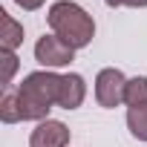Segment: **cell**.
Segmentation results:
<instances>
[{
    "mask_svg": "<svg viewBox=\"0 0 147 147\" xmlns=\"http://www.w3.org/2000/svg\"><path fill=\"white\" fill-rule=\"evenodd\" d=\"M127 130H130V136L136 141H144L147 144V104L127 110Z\"/></svg>",
    "mask_w": 147,
    "mask_h": 147,
    "instance_id": "obj_9",
    "label": "cell"
},
{
    "mask_svg": "<svg viewBox=\"0 0 147 147\" xmlns=\"http://www.w3.org/2000/svg\"><path fill=\"white\" fill-rule=\"evenodd\" d=\"M0 23H3V32H0V49L18 52L23 46V23L15 20L9 12H0Z\"/></svg>",
    "mask_w": 147,
    "mask_h": 147,
    "instance_id": "obj_7",
    "label": "cell"
},
{
    "mask_svg": "<svg viewBox=\"0 0 147 147\" xmlns=\"http://www.w3.org/2000/svg\"><path fill=\"white\" fill-rule=\"evenodd\" d=\"M147 104V75H133L127 78V90H124V107H141Z\"/></svg>",
    "mask_w": 147,
    "mask_h": 147,
    "instance_id": "obj_8",
    "label": "cell"
},
{
    "mask_svg": "<svg viewBox=\"0 0 147 147\" xmlns=\"http://www.w3.org/2000/svg\"><path fill=\"white\" fill-rule=\"evenodd\" d=\"M87 101V81L78 72H63V84H61V110H78Z\"/></svg>",
    "mask_w": 147,
    "mask_h": 147,
    "instance_id": "obj_6",
    "label": "cell"
},
{
    "mask_svg": "<svg viewBox=\"0 0 147 147\" xmlns=\"http://www.w3.org/2000/svg\"><path fill=\"white\" fill-rule=\"evenodd\" d=\"M69 127L58 118H46L40 124H35V130L29 133V147H69Z\"/></svg>",
    "mask_w": 147,
    "mask_h": 147,
    "instance_id": "obj_5",
    "label": "cell"
},
{
    "mask_svg": "<svg viewBox=\"0 0 147 147\" xmlns=\"http://www.w3.org/2000/svg\"><path fill=\"white\" fill-rule=\"evenodd\" d=\"M0 63H3V87L12 90L15 75H18V69H20V58L12 49H0Z\"/></svg>",
    "mask_w": 147,
    "mask_h": 147,
    "instance_id": "obj_11",
    "label": "cell"
},
{
    "mask_svg": "<svg viewBox=\"0 0 147 147\" xmlns=\"http://www.w3.org/2000/svg\"><path fill=\"white\" fill-rule=\"evenodd\" d=\"M61 84H63V75L55 69H35L18 84V101H20V113H23V121H46L52 107H58L61 101Z\"/></svg>",
    "mask_w": 147,
    "mask_h": 147,
    "instance_id": "obj_1",
    "label": "cell"
},
{
    "mask_svg": "<svg viewBox=\"0 0 147 147\" xmlns=\"http://www.w3.org/2000/svg\"><path fill=\"white\" fill-rule=\"evenodd\" d=\"M46 23L52 35L66 40L72 49H87L95 38V18L75 0H55L46 12Z\"/></svg>",
    "mask_w": 147,
    "mask_h": 147,
    "instance_id": "obj_2",
    "label": "cell"
},
{
    "mask_svg": "<svg viewBox=\"0 0 147 147\" xmlns=\"http://www.w3.org/2000/svg\"><path fill=\"white\" fill-rule=\"evenodd\" d=\"M110 9H147V0H104Z\"/></svg>",
    "mask_w": 147,
    "mask_h": 147,
    "instance_id": "obj_12",
    "label": "cell"
},
{
    "mask_svg": "<svg viewBox=\"0 0 147 147\" xmlns=\"http://www.w3.org/2000/svg\"><path fill=\"white\" fill-rule=\"evenodd\" d=\"M35 61L40 63V69H63L75 61V49L49 32L35 40Z\"/></svg>",
    "mask_w": 147,
    "mask_h": 147,
    "instance_id": "obj_4",
    "label": "cell"
},
{
    "mask_svg": "<svg viewBox=\"0 0 147 147\" xmlns=\"http://www.w3.org/2000/svg\"><path fill=\"white\" fill-rule=\"evenodd\" d=\"M124 90H127V75L115 66H104L98 69L95 75V84H92V92H95V101L98 107L104 110H115L124 104Z\"/></svg>",
    "mask_w": 147,
    "mask_h": 147,
    "instance_id": "obj_3",
    "label": "cell"
},
{
    "mask_svg": "<svg viewBox=\"0 0 147 147\" xmlns=\"http://www.w3.org/2000/svg\"><path fill=\"white\" fill-rule=\"evenodd\" d=\"M15 6H20L23 12H38L46 6V0H15Z\"/></svg>",
    "mask_w": 147,
    "mask_h": 147,
    "instance_id": "obj_13",
    "label": "cell"
},
{
    "mask_svg": "<svg viewBox=\"0 0 147 147\" xmlns=\"http://www.w3.org/2000/svg\"><path fill=\"white\" fill-rule=\"evenodd\" d=\"M0 121H3V124H18V121H23L20 101H18V92H15V90H6L3 98H0Z\"/></svg>",
    "mask_w": 147,
    "mask_h": 147,
    "instance_id": "obj_10",
    "label": "cell"
}]
</instances>
